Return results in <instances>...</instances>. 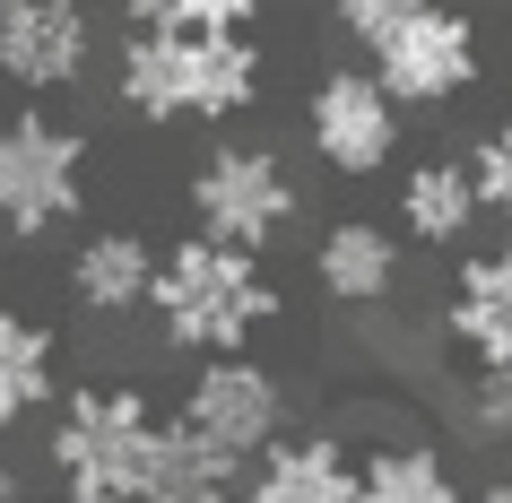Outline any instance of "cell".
Wrapping results in <instances>:
<instances>
[{"mask_svg": "<svg viewBox=\"0 0 512 503\" xmlns=\"http://www.w3.org/2000/svg\"><path fill=\"white\" fill-rule=\"evenodd\" d=\"M148 321H157V339L174 347V356H252V339L287 321V295H278V278H270L261 252L183 235V243L157 252Z\"/></svg>", "mask_w": 512, "mask_h": 503, "instance_id": "6da1fadb", "label": "cell"}, {"mask_svg": "<svg viewBox=\"0 0 512 503\" xmlns=\"http://www.w3.org/2000/svg\"><path fill=\"white\" fill-rule=\"evenodd\" d=\"M261 79H270V53L252 35H122L113 53V96L122 113L157 122V131H183V122H243L261 105Z\"/></svg>", "mask_w": 512, "mask_h": 503, "instance_id": "7a4b0ae2", "label": "cell"}, {"mask_svg": "<svg viewBox=\"0 0 512 503\" xmlns=\"http://www.w3.org/2000/svg\"><path fill=\"white\" fill-rule=\"evenodd\" d=\"M87 174H96V139L44 105L0 113V235L44 243L87 217Z\"/></svg>", "mask_w": 512, "mask_h": 503, "instance_id": "3957f363", "label": "cell"}, {"mask_svg": "<svg viewBox=\"0 0 512 503\" xmlns=\"http://www.w3.org/2000/svg\"><path fill=\"white\" fill-rule=\"evenodd\" d=\"M183 209H191V235L235 243V252H270V243L296 235L304 191H296V174H287V157L270 139H217L191 165Z\"/></svg>", "mask_w": 512, "mask_h": 503, "instance_id": "277c9868", "label": "cell"}, {"mask_svg": "<svg viewBox=\"0 0 512 503\" xmlns=\"http://www.w3.org/2000/svg\"><path fill=\"white\" fill-rule=\"evenodd\" d=\"M157 399L139 382H79V391L53 399V425H44V460L70 486H105V495H131L139 469H148V443H157Z\"/></svg>", "mask_w": 512, "mask_h": 503, "instance_id": "5b68a950", "label": "cell"}, {"mask_svg": "<svg viewBox=\"0 0 512 503\" xmlns=\"http://www.w3.org/2000/svg\"><path fill=\"white\" fill-rule=\"evenodd\" d=\"M365 70H374V87L400 113H443V105H460V96L478 87V70H486L478 18H469L460 0H417L408 18H391V27L365 44Z\"/></svg>", "mask_w": 512, "mask_h": 503, "instance_id": "8992f818", "label": "cell"}, {"mask_svg": "<svg viewBox=\"0 0 512 503\" xmlns=\"http://www.w3.org/2000/svg\"><path fill=\"white\" fill-rule=\"evenodd\" d=\"M296 399H287V373H270L261 356H200L174 399V425H191L200 443H217L226 460H261V451L287 434Z\"/></svg>", "mask_w": 512, "mask_h": 503, "instance_id": "52a82bcc", "label": "cell"}, {"mask_svg": "<svg viewBox=\"0 0 512 503\" xmlns=\"http://www.w3.org/2000/svg\"><path fill=\"white\" fill-rule=\"evenodd\" d=\"M304 148H313L339 183L391 174V157H400V105L374 87L365 61H339V70L313 79V96H304Z\"/></svg>", "mask_w": 512, "mask_h": 503, "instance_id": "ba28073f", "label": "cell"}, {"mask_svg": "<svg viewBox=\"0 0 512 503\" xmlns=\"http://www.w3.org/2000/svg\"><path fill=\"white\" fill-rule=\"evenodd\" d=\"M96 70V9L87 0H0V79L27 96H61Z\"/></svg>", "mask_w": 512, "mask_h": 503, "instance_id": "9c48e42d", "label": "cell"}, {"mask_svg": "<svg viewBox=\"0 0 512 503\" xmlns=\"http://www.w3.org/2000/svg\"><path fill=\"white\" fill-rule=\"evenodd\" d=\"M400 269H408V243L374 217H330L313 235V287L339 304V313H382L400 295Z\"/></svg>", "mask_w": 512, "mask_h": 503, "instance_id": "30bf717a", "label": "cell"}, {"mask_svg": "<svg viewBox=\"0 0 512 503\" xmlns=\"http://www.w3.org/2000/svg\"><path fill=\"white\" fill-rule=\"evenodd\" d=\"M443 339L478 365H512V235L486 252H460L452 287H443Z\"/></svg>", "mask_w": 512, "mask_h": 503, "instance_id": "8fae6325", "label": "cell"}, {"mask_svg": "<svg viewBox=\"0 0 512 503\" xmlns=\"http://www.w3.org/2000/svg\"><path fill=\"white\" fill-rule=\"evenodd\" d=\"M70 304L87 321H131L148 313V287H157V243L139 235V226H87L70 243Z\"/></svg>", "mask_w": 512, "mask_h": 503, "instance_id": "7c38bea8", "label": "cell"}, {"mask_svg": "<svg viewBox=\"0 0 512 503\" xmlns=\"http://www.w3.org/2000/svg\"><path fill=\"white\" fill-rule=\"evenodd\" d=\"M235 503H356V460L339 434L304 425V434H278L252 469H243Z\"/></svg>", "mask_w": 512, "mask_h": 503, "instance_id": "4fadbf2b", "label": "cell"}, {"mask_svg": "<svg viewBox=\"0 0 512 503\" xmlns=\"http://www.w3.org/2000/svg\"><path fill=\"white\" fill-rule=\"evenodd\" d=\"M469 226H478V183L460 157H417L400 174V209H391V235L417 243V252H469Z\"/></svg>", "mask_w": 512, "mask_h": 503, "instance_id": "5bb4252c", "label": "cell"}, {"mask_svg": "<svg viewBox=\"0 0 512 503\" xmlns=\"http://www.w3.org/2000/svg\"><path fill=\"white\" fill-rule=\"evenodd\" d=\"M61 399V330L44 313L0 304V434L35 425Z\"/></svg>", "mask_w": 512, "mask_h": 503, "instance_id": "9a60e30c", "label": "cell"}, {"mask_svg": "<svg viewBox=\"0 0 512 503\" xmlns=\"http://www.w3.org/2000/svg\"><path fill=\"white\" fill-rule=\"evenodd\" d=\"M243 495V460H226L217 443H200L191 425L165 417L157 443H148V469H139L131 503H235Z\"/></svg>", "mask_w": 512, "mask_h": 503, "instance_id": "2e32d148", "label": "cell"}, {"mask_svg": "<svg viewBox=\"0 0 512 503\" xmlns=\"http://www.w3.org/2000/svg\"><path fill=\"white\" fill-rule=\"evenodd\" d=\"M356 503H469L452 451L426 434H391L356 460Z\"/></svg>", "mask_w": 512, "mask_h": 503, "instance_id": "e0dca14e", "label": "cell"}, {"mask_svg": "<svg viewBox=\"0 0 512 503\" xmlns=\"http://www.w3.org/2000/svg\"><path fill=\"white\" fill-rule=\"evenodd\" d=\"M139 35H252L261 0H122Z\"/></svg>", "mask_w": 512, "mask_h": 503, "instance_id": "ac0fdd59", "label": "cell"}, {"mask_svg": "<svg viewBox=\"0 0 512 503\" xmlns=\"http://www.w3.org/2000/svg\"><path fill=\"white\" fill-rule=\"evenodd\" d=\"M460 434L486 451H512V365H478L460 382Z\"/></svg>", "mask_w": 512, "mask_h": 503, "instance_id": "d6986e66", "label": "cell"}, {"mask_svg": "<svg viewBox=\"0 0 512 503\" xmlns=\"http://www.w3.org/2000/svg\"><path fill=\"white\" fill-rule=\"evenodd\" d=\"M460 165H469V183H478V217H504L512 226V122H495Z\"/></svg>", "mask_w": 512, "mask_h": 503, "instance_id": "ffe728a7", "label": "cell"}, {"mask_svg": "<svg viewBox=\"0 0 512 503\" xmlns=\"http://www.w3.org/2000/svg\"><path fill=\"white\" fill-rule=\"evenodd\" d=\"M408 9H417V0H330V27L348 35V44H374V35L391 27V18H408Z\"/></svg>", "mask_w": 512, "mask_h": 503, "instance_id": "44dd1931", "label": "cell"}, {"mask_svg": "<svg viewBox=\"0 0 512 503\" xmlns=\"http://www.w3.org/2000/svg\"><path fill=\"white\" fill-rule=\"evenodd\" d=\"M0 503H35V477L18 469V460H9V451H0Z\"/></svg>", "mask_w": 512, "mask_h": 503, "instance_id": "7402d4cb", "label": "cell"}, {"mask_svg": "<svg viewBox=\"0 0 512 503\" xmlns=\"http://www.w3.org/2000/svg\"><path fill=\"white\" fill-rule=\"evenodd\" d=\"M35 503H131V495H105V486H70V477H61L53 495H35Z\"/></svg>", "mask_w": 512, "mask_h": 503, "instance_id": "603a6c76", "label": "cell"}, {"mask_svg": "<svg viewBox=\"0 0 512 503\" xmlns=\"http://www.w3.org/2000/svg\"><path fill=\"white\" fill-rule=\"evenodd\" d=\"M469 503H512V469H504V477H486V486H478Z\"/></svg>", "mask_w": 512, "mask_h": 503, "instance_id": "cb8c5ba5", "label": "cell"}]
</instances>
